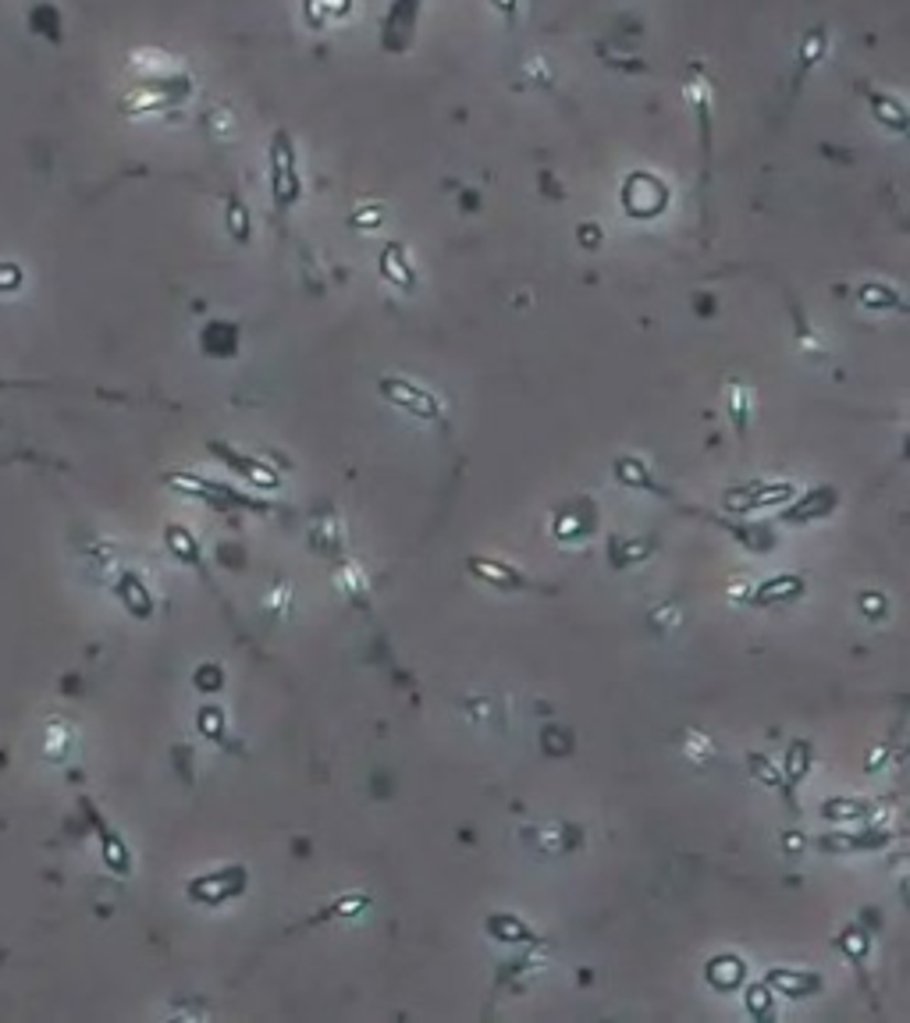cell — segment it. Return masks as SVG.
Listing matches in <instances>:
<instances>
[{
  "instance_id": "obj_13",
  "label": "cell",
  "mask_w": 910,
  "mask_h": 1023,
  "mask_svg": "<svg viewBox=\"0 0 910 1023\" xmlns=\"http://www.w3.org/2000/svg\"><path fill=\"white\" fill-rule=\"evenodd\" d=\"M860 302H865L868 310H878V306H900V295L892 292V288H878V284H865L860 288Z\"/></svg>"
},
{
  "instance_id": "obj_4",
  "label": "cell",
  "mask_w": 910,
  "mask_h": 1023,
  "mask_svg": "<svg viewBox=\"0 0 910 1023\" xmlns=\"http://www.w3.org/2000/svg\"><path fill=\"white\" fill-rule=\"evenodd\" d=\"M868 100H871V110H875V121H878V125L889 128V132H897V136L907 132V107L897 100V96H889V93H868Z\"/></svg>"
},
{
  "instance_id": "obj_10",
  "label": "cell",
  "mask_w": 910,
  "mask_h": 1023,
  "mask_svg": "<svg viewBox=\"0 0 910 1023\" xmlns=\"http://www.w3.org/2000/svg\"><path fill=\"white\" fill-rule=\"evenodd\" d=\"M801 586H804V583L796 580V575H779V580L761 583L754 597H758L761 604H769V601H790V597L801 594Z\"/></svg>"
},
{
  "instance_id": "obj_9",
  "label": "cell",
  "mask_w": 910,
  "mask_h": 1023,
  "mask_svg": "<svg viewBox=\"0 0 910 1023\" xmlns=\"http://www.w3.org/2000/svg\"><path fill=\"white\" fill-rule=\"evenodd\" d=\"M417 11H420V0H395V8H392L388 22H385V46H388V40L395 36L398 29L413 32V22H417Z\"/></svg>"
},
{
  "instance_id": "obj_14",
  "label": "cell",
  "mask_w": 910,
  "mask_h": 1023,
  "mask_svg": "<svg viewBox=\"0 0 910 1023\" xmlns=\"http://www.w3.org/2000/svg\"><path fill=\"white\" fill-rule=\"evenodd\" d=\"M228 228H232V235H235V238H246L249 214H246V206L238 203V200H232V203H228Z\"/></svg>"
},
{
  "instance_id": "obj_11",
  "label": "cell",
  "mask_w": 910,
  "mask_h": 1023,
  "mask_svg": "<svg viewBox=\"0 0 910 1023\" xmlns=\"http://www.w3.org/2000/svg\"><path fill=\"white\" fill-rule=\"evenodd\" d=\"M708 978L718 988H732V984H740V978H743V963H740V959H732V956H722V959H715V963H711Z\"/></svg>"
},
{
  "instance_id": "obj_3",
  "label": "cell",
  "mask_w": 910,
  "mask_h": 1023,
  "mask_svg": "<svg viewBox=\"0 0 910 1023\" xmlns=\"http://www.w3.org/2000/svg\"><path fill=\"white\" fill-rule=\"evenodd\" d=\"M381 391H385V395L392 398V402H398L403 409L417 412V416H430V420L438 416L435 395L424 391V388H417V384L406 380V377H385V380H381Z\"/></svg>"
},
{
  "instance_id": "obj_8",
  "label": "cell",
  "mask_w": 910,
  "mask_h": 1023,
  "mask_svg": "<svg viewBox=\"0 0 910 1023\" xmlns=\"http://www.w3.org/2000/svg\"><path fill=\"white\" fill-rule=\"evenodd\" d=\"M381 270H385V278L395 281V284H403V288L413 284V270H409V260H406L403 246H388L385 249V256H381Z\"/></svg>"
},
{
  "instance_id": "obj_6",
  "label": "cell",
  "mask_w": 910,
  "mask_h": 1023,
  "mask_svg": "<svg viewBox=\"0 0 910 1023\" xmlns=\"http://www.w3.org/2000/svg\"><path fill=\"white\" fill-rule=\"evenodd\" d=\"M769 988H775L779 995H807V991L818 988V978H814V973L772 970V973H769Z\"/></svg>"
},
{
  "instance_id": "obj_15",
  "label": "cell",
  "mask_w": 910,
  "mask_h": 1023,
  "mask_svg": "<svg viewBox=\"0 0 910 1023\" xmlns=\"http://www.w3.org/2000/svg\"><path fill=\"white\" fill-rule=\"evenodd\" d=\"M491 932L499 935V938H505V941H520V938H526V932H523V927H520L513 917H494V920H491Z\"/></svg>"
},
{
  "instance_id": "obj_18",
  "label": "cell",
  "mask_w": 910,
  "mask_h": 1023,
  "mask_svg": "<svg viewBox=\"0 0 910 1023\" xmlns=\"http://www.w3.org/2000/svg\"><path fill=\"white\" fill-rule=\"evenodd\" d=\"M473 569L481 572V575H488V580H494V583H505V586H513V583H516V575H513V572H502V566H491V562H473Z\"/></svg>"
},
{
  "instance_id": "obj_12",
  "label": "cell",
  "mask_w": 910,
  "mask_h": 1023,
  "mask_svg": "<svg viewBox=\"0 0 910 1023\" xmlns=\"http://www.w3.org/2000/svg\"><path fill=\"white\" fill-rule=\"evenodd\" d=\"M121 594H125V604H129L136 615H150V594H147V586H139L136 575H125Z\"/></svg>"
},
{
  "instance_id": "obj_16",
  "label": "cell",
  "mask_w": 910,
  "mask_h": 1023,
  "mask_svg": "<svg viewBox=\"0 0 910 1023\" xmlns=\"http://www.w3.org/2000/svg\"><path fill=\"white\" fill-rule=\"evenodd\" d=\"M168 540H171V548L179 551L182 558H196V543H193V537H189V534L182 530V526H171Z\"/></svg>"
},
{
  "instance_id": "obj_2",
  "label": "cell",
  "mask_w": 910,
  "mask_h": 1023,
  "mask_svg": "<svg viewBox=\"0 0 910 1023\" xmlns=\"http://www.w3.org/2000/svg\"><path fill=\"white\" fill-rule=\"evenodd\" d=\"M668 192L662 185V179H654V174H633V179L622 185V206L633 214V217H654L665 206Z\"/></svg>"
},
{
  "instance_id": "obj_23",
  "label": "cell",
  "mask_w": 910,
  "mask_h": 1023,
  "mask_svg": "<svg viewBox=\"0 0 910 1023\" xmlns=\"http://www.w3.org/2000/svg\"><path fill=\"white\" fill-rule=\"evenodd\" d=\"M865 607H868V612H878V601H875V594H868V597H865Z\"/></svg>"
},
{
  "instance_id": "obj_17",
  "label": "cell",
  "mask_w": 910,
  "mask_h": 1023,
  "mask_svg": "<svg viewBox=\"0 0 910 1023\" xmlns=\"http://www.w3.org/2000/svg\"><path fill=\"white\" fill-rule=\"evenodd\" d=\"M822 814H825V818H833V821H846V818H860L865 807H860V804H828Z\"/></svg>"
},
{
  "instance_id": "obj_19",
  "label": "cell",
  "mask_w": 910,
  "mask_h": 1023,
  "mask_svg": "<svg viewBox=\"0 0 910 1023\" xmlns=\"http://www.w3.org/2000/svg\"><path fill=\"white\" fill-rule=\"evenodd\" d=\"M804 764H807V746H793L790 750V775H804Z\"/></svg>"
},
{
  "instance_id": "obj_21",
  "label": "cell",
  "mask_w": 910,
  "mask_h": 1023,
  "mask_svg": "<svg viewBox=\"0 0 910 1023\" xmlns=\"http://www.w3.org/2000/svg\"><path fill=\"white\" fill-rule=\"evenodd\" d=\"M494 8L499 11H505V14H516V0H491Z\"/></svg>"
},
{
  "instance_id": "obj_1",
  "label": "cell",
  "mask_w": 910,
  "mask_h": 1023,
  "mask_svg": "<svg viewBox=\"0 0 910 1023\" xmlns=\"http://www.w3.org/2000/svg\"><path fill=\"white\" fill-rule=\"evenodd\" d=\"M270 185H275L278 203H296L302 192L296 147H292L289 132H275V147H270Z\"/></svg>"
},
{
  "instance_id": "obj_7",
  "label": "cell",
  "mask_w": 910,
  "mask_h": 1023,
  "mask_svg": "<svg viewBox=\"0 0 910 1023\" xmlns=\"http://www.w3.org/2000/svg\"><path fill=\"white\" fill-rule=\"evenodd\" d=\"M825 54H828V29H825V25L807 29L804 40H801V75L811 72L814 64H818Z\"/></svg>"
},
{
  "instance_id": "obj_22",
  "label": "cell",
  "mask_w": 910,
  "mask_h": 1023,
  "mask_svg": "<svg viewBox=\"0 0 910 1023\" xmlns=\"http://www.w3.org/2000/svg\"><path fill=\"white\" fill-rule=\"evenodd\" d=\"M377 217H381V206H377V211H360V214H356L353 220H356V224H363V220H371V224H374Z\"/></svg>"
},
{
  "instance_id": "obj_5",
  "label": "cell",
  "mask_w": 910,
  "mask_h": 1023,
  "mask_svg": "<svg viewBox=\"0 0 910 1023\" xmlns=\"http://www.w3.org/2000/svg\"><path fill=\"white\" fill-rule=\"evenodd\" d=\"M353 14V0H307V22L313 29H328L331 22L349 19Z\"/></svg>"
},
{
  "instance_id": "obj_20",
  "label": "cell",
  "mask_w": 910,
  "mask_h": 1023,
  "mask_svg": "<svg viewBox=\"0 0 910 1023\" xmlns=\"http://www.w3.org/2000/svg\"><path fill=\"white\" fill-rule=\"evenodd\" d=\"M743 409H747V391H732V416L743 423Z\"/></svg>"
}]
</instances>
